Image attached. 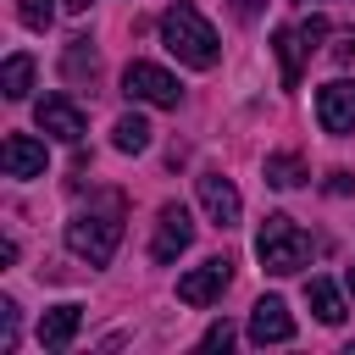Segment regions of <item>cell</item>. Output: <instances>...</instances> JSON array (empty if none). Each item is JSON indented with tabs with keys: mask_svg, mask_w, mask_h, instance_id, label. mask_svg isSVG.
<instances>
[{
	"mask_svg": "<svg viewBox=\"0 0 355 355\" xmlns=\"http://www.w3.org/2000/svg\"><path fill=\"white\" fill-rule=\"evenodd\" d=\"M161 44H166L183 67H200V72H205V67H216V55H222L216 28H211L194 6H183V0L161 11Z\"/></svg>",
	"mask_w": 355,
	"mask_h": 355,
	"instance_id": "cell-1",
	"label": "cell"
},
{
	"mask_svg": "<svg viewBox=\"0 0 355 355\" xmlns=\"http://www.w3.org/2000/svg\"><path fill=\"white\" fill-rule=\"evenodd\" d=\"M116 244H122V200L116 194L105 200V211H78L67 222V250L89 266H105L116 255Z\"/></svg>",
	"mask_w": 355,
	"mask_h": 355,
	"instance_id": "cell-2",
	"label": "cell"
},
{
	"mask_svg": "<svg viewBox=\"0 0 355 355\" xmlns=\"http://www.w3.org/2000/svg\"><path fill=\"white\" fill-rule=\"evenodd\" d=\"M255 255H261V266H266L272 277H288V272H300V266L311 261V239L294 227V216L272 211V216L261 222V233H255Z\"/></svg>",
	"mask_w": 355,
	"mask_h": 355,
	"instance_id": "cell-3",
	"label": "cell"
},
{
	"mask_svg": "<svg viewBox=\"0 0 355 355\" xmlns=\"http://www.w3.org/2000/svg\"><path fill=\"white\" fill-rule=\"evenodd\" d=\"M122 94H128V100H144V105H166V111H178V100H183L178 78L161 72V67H150V61H128V72H122Z\"/></svg>",
	"mask_w": 355,
	"mask_h": 355,
	"instance_id": "cell-4",
	"label": "cell"
},
{
	"mask_svg": "<svg viewBox=\"0 0 355 355\" xmlns=\"http://www.w3.org/2000/svg\"><path fill=\"white\" fill-rule=\"evenodd\" d=\"M189 244H194V216H189L178 200L161 205V211H155V244H150V255H155L161 266H172Z\"/></svg>",
	"mask_w": 355,
	"mask_h": 355,
	"instance_id": "cell-5",
	"label": "cell"
},
{
	"mask_svg": "<svg viewBox=\"0 0 355 355\" xmlns=\"http://www.w3.org/2000/svg\"><path fill=\"white\" fill-rule=\"evenodd\" d=\"M316 122H322V133H333V139L355 133V83H349V78H333V83L316 89Z\"/></svg>",
	"mask_w": 355,
	"mask_h": 355,
	"instance_id": "cell-6",
	"label": "cell"
},
{
	"mask_svg": "<svg viewBox=\"0 0 355 355\" xmlns=\"http://www.w3.org/2000/svg\"><path fill=\"white\" fill-rule=\"evenodd\" d=\"M227 283H233V261L227 255H211L205 266H194L189 277H178V300L183 305H211V300H222Z\"/></svg>",
	"mask_w": 355,
	"mask_h": 355,
	"instance_id": "cell-7",
	"label": "cell"
},
{
	"mask_svg": "<svg viewBox=\"0 0 355 355\" xmlns=\"http://www.w3.org/2000/svg\"><path fill=\"white\" fill-rule=\"evenodd\" d=\"M33 122H39V133H50V139H61V144H78L83 139V111L67 100V94H44L39 105H33Z\"/></svg>",
	"mask_w": 355,
	"mask_h": 355,
	"instance_id": "cell-8",
	"label": "cell"
},
{
	"mask_svg": "<svg viewBox=\"0 0 355 355\" xmlns=\"http://www.w3.org/2000/svg\"><path fill=\"white\" fill-rule=\"evenodd\" d=\"M200 205H205V216H211L216 227H233L239 211H244L233 178H222V172H200Z\"/></svg>",
	"mask_w": 355,
	"mask_h": 355,
	"instance_id": "cell-9",
	"label": "cell"
},
{
	"mask_svg": "<svg viewBox=\"0 0 355 355\" xmlns=\"http://www.w3.org/2000/svg\"><path fill=\"white\" fill-rule=\"evenodd\" d=\"M250 338H255V344H288V338H294V316H288V305H283L277 294L255 300V311H250Z\"/></svg>",
	"mask_w": 355,
	"mask_h": 355,
	"instance_id": "cell-10",
	"label": "cell"
},
{
	"mask_svg": "<svg viewBox=\"0 0 355 355\" xmlns=\"http://www.w3.org/2000/svg\"><path fill=\"white\" fill-rule=\"evenodd\" d=\"M0 166H6V178H39L44 172V144L28 139V133H11L0 144Z\"/></svg>",
	"mask_w": 355,
	"mask_h": 355,
	"instance_id": "cell-11",
	"label": "cell"
},
{
	"mask_svg": "<svg viewBox=\"0 0 355 355\" xmlns=\"http://www.w3.org/2000/svg\"><path fill=\"white\" fill-rule=\"evenodd\" d=\"M78 327H83V305H50L39 316V344L44 349H67Z\"/></svg>",
	"mask_w": 355,
	"mask_h": 355,
	"instance_id": "cell-12",
	"label": "cell"
},
{
	"mask_svg": "<svg viewBox=\"0 0 355 355\" xmlns=\"http://www.w3.org/2000/svg\"><path fill=\"white\" fill-rule=\"evenodd\" d=\"M272 50H277V61H283V89H300V72H305V39H300V28H277L272 33Z\"/></svg>",
	"mask_w": 355,
	"mask_h": 355,
	"instance_id": "cell-13",
	"label": "cell"
},
{
	"mask_svg": "<svg viewBox=\"0 0 355 355\" xmlns=\"http://www.w3.org/2000/svg\"><path fill=\"white\" fill-rule=\"evenodd\" d=\"M305 300H311L316 322H327V327H338V322H344V300H338V288H333L327 277H311V283H305Z\"/></svg>",
	"mask_w": 355,
	"mask_h": 355,
	"instance_id": "cell-14",
	"label": "cell"
},
{
	"mask_svg": "<svg viewBox=\"0 0 355 355\" xmlns=\"http://www.w3.org/2000/svg\"><path fill=\"white\" fill-rule=\"evenodd\" d=\"M111 144H116L122 155H139V150H150V122H144L139 111L116 116V128H111Z\"/></svg>",
	"mask_w": 355,
	"mask_h": 355,
	"instance_id": "cell-15",
	"label": "cell"
},
{
	"mask_svg": "<svg viewBox=\"0 0 355 355\" xmlns=\"http://www.w3.org/2000/svg\"><path fill=\"white\" fill-rule=\"evenodd\" d=\"M261 172H266V183H272V189H300V183H305V161H300L294 150L266 155V166H261Z\"/></svg>",
	"mask_w": 355,
	"mask_h": 355,
	"instance_id": "cell-16",
	"label": "cell"
},
{
	"mask_svg": "<svg viewBox=\"0 0 355 355\" xmlns=\"http://www.w3.org/2000/svg\"><path fill=\"white\" fill-rule=\"evenodd\" d=\"M0 89H6V100H22V94L33 89V55H6V67H0Z\"/></svg>",
	"mask_w": 355,
	"mask_h": 355,
	"instance_id": "cell-17",
	"label": "cell"
},
{
	"mask_svg": "<svg viewBox=\"0 0 355 355\" xmlns=\"http://www.w3.org/2000/svg\"><path fill=\"white\" fill-rule=\"evenodd\" d=\"M17 17H22V28L44 33V28H50V17H55V6H50V0H17Z\"/></svg>",
	"mask_w": 355,
	"mask_h": 355,
	"instance_id": "cell-18",
	"label": "cell"
},
{
	"mask_svg": "<svg viewBox=\"0 0 355 355\" xmlns=\"http://www.w3.org/2000/svg\"><path fill=\"white\" fill-rule=\"evenodd\" d=\"M94 78V50H89V39H72V50H67V78Z\"/></svg>",
	"mask_w": 355,
	"mask_h": 355,
	"instance_id": "cell-19",
	"label": "cell"
},
{
	"mask_svg": "<svg viewBox=\"0 0 355 355\" xmlns=\"http://www.w3.org/2000/svg\"><path fill=\"white\" fill-rule=\"evenodd\" d=\"M0 349H17V305L0 300Z\"/></svg>",
	"mask_w": 355,
	"mask_h": 355,
	"instance_id": "cell-20",
	"label": "cell"
},
{
	"mask_svg": "<svg viewBox=\"0 0 355 355\" xmlns=\"http://www.w3.org/2000/svg\"><path fill=\"white\" fill-rule=\"evenodd\" d=\"M300 39H305V50H316V44L327 39V17H305V22H300Z\"/></svg>",
	"mask_w": 355,
	"mask_h": 355,
	"instance_id": "cell-21",
	"label": "cell"
},
{
	"mask_svg": "<svg viewBox=\"0 0 355 355\" xmlns=\"http://www.w3.org/2000/svg\"><path fill=\"white\" fill-rule=\"evenodd\" d=\"M227 344H233V322L222 316V322H211V327H205V349H227Z\"/></svg>",
	"mask_w": 355,
	"mask_h": 355,
	"instance_id": "cell-22",
	"label": "cell"
},
{
	"mask_svg": "<svg viewBox=\"0 0 355 355\" xmlns=\"http://www.w3.org/2000/svg\"><path fill=\"white\" fill-rule=\"evenodd\" d=\"M333 61H338V67L355 61V33H338V39H333Z\"/></svg>",
	"mask_w": 355,
	"mask_h": 355,
	"instance_id": "cell-23",
	"label": "cell"
},
{
	"mask_svg": "<svg viewBox=\"0 0 355 355\" xmlns=\"http://www.w3.org/2000/svg\"><path fill=\"white\" fill-rule=\"evenodd\" d=\"M327 189H333V194H355V178H349V172H333Z\"/></svg>",
	"mask_w": 355,
	"mask_h": 355,
	"instance_id": "cell-24",
	"label": "cell"
},
{
	"mask_svg": "<svg viewBox=\"0 0 355 355\" xmlns=\"http://www.w3.org/2000/svg\"><path fill=\"white\" fill-rule=\"evenodd\" d=\"M261 6H266V0H239V17H255Z\"/></svg>",
	"mask_w": 355,
	"mask_h": 355,
	"instance_id": "cell-25",
	"label": "cell"
},
{
	"mask_svg": "<svg viewBox=\"0 0 355 355\" xmlns=\"http://www.w3.org/2000/svg\"><path fill=\"white\" fill-rule=\"evenodd\" d=\"M67 11H89V0H67Z\"/></svg>",
	"mask_w": 355,
	"mask_h": 355,
	"instance_id": "cell-26",
	"label": "cell"
},
{
	"mask_svg": "<svg viewBox=\"0 0 355 355\" xmlns=\"http://www.w3.org/2000/svg\"><path fill=\"white\" fill-rule=\"evenodd\" d=\"M349 294H355V266H349Z\"/></svg>",
	"mask_w": 355,
	"mask_h": 355,
	"instance_id": "cell-27",
	"label": "cell"
}]
</instances>
